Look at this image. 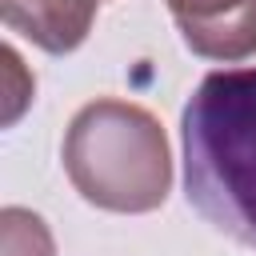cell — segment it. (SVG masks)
Here are the masks:
<instances>
[{
  "label": "cell",
  "mask_w": 256,
  "mask_h": 256,
  "mask_svg": "<svg viewBox=\"0 0 256 256\" xmlns=\"http://www.w3.org/2000/svg\"><path fill=\"white\" fill-rule=\"evenodd\" d=\"M0 232H4V256H52V236L44 220L24 208H4Z\"/></svg>",
  "instance_id": "cell-5"
},
{
  "label": "cell",
  "mask_w": 256,
  "mask_h": 256,
  "mask_svg": "<svg viewBox=\"0 0 256 256\" xmlns=\"http://www.w3.org/2000/svg\"><path fill=\"white\" fill-rule=\"evenodd\" d=\"M64 168L76 192L108 212H152L172 184L164 128L152 112L124 100H96L76 112Z\"/></svg>",
  "instance_id": "cell-2"
},
{
  "label": "cell",
  "mask_w": 256,
  "mask_h": 256,
  "mask_svg": "<svg viewBox=\"0 0 256 256\" xmlns=\"http://www.w3.org/2000/svg\"><path fill=\"white\" fill-rule=\"evenodd\" d=\"M180 136L188 204L256 248V68L204 76L184 104Z\"/></svg>",
  "instance_id": "cell-1"
},
{
  "label": "cell",
  "mask_w": 256,
  "mask_h": 256,
  "mask_svg": "<svg viewBox=\"0 0 256 256\" xmlns=\"http://www.w3.org/2000/svg\"><path fill=\"white\" fill-rule=\"evenodd\" d=\"M168 12L196 56L244 60L256 52V0H168Z\"/></svg>",
  "instance_id": "cell-3"
},
{
  "label": "cell",
  "mask_w": 256,
  "mask_h": 256,
  "mask_svg": "<svg viewBox=\"0 0 256 256\" xmlns=\"http://www.w3.org/2000/svg\"><path fill=\"white\" fill-rule=\"evenodd\" d=\"M0 12L12 32L60 56L84 44L96 16V0H0Z\"/></svg>",
  "instance_id": "cell-4"
}]
</instances>
